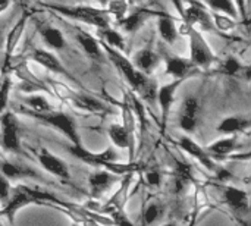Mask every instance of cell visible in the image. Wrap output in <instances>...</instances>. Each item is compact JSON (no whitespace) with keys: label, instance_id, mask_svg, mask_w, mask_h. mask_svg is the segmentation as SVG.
Masks as SVG:
<instances>
[{"label":"cell","instance_id":"41","mask_svg":"<svg viewBox=\"0 0 251 226\" xmlns=\"http://www.w3.org/2000/svg\"><path fill=\"white\" fill-rule=\"evenodd\" d=\"M9 3H10V0H0V13L7 9Z\"/></svg>","mask_w":251,"mask_h":226},{"label":"cell","instance_id":"13","mask_svg":"<svg viewBox=\"0 0 251 226\" xmlns=\"http://www.w3.org/2000/svg\"><path fill=\"white\" fill-rule=\"evenodd\" d=\"M32 60L37 62L38 65L44 66L46 69L54 72V74H59V75H68V71L65 69V66L62 65V62L51 53L46 51V50H34L32 54H31Z\"/></svg>","mask_w":251,"mask_h":226},{"label":"cell","instance_id":"17","mask_svg":"<svg viewBox=\"0 0 251 226\" xmlns=\"http://www.w3.org/2000/svg\"><path fill=\"white\" fill-rule=\"evenodd\" d=\"M193 68L191 60L178 57V56H169L166 57V71L171 74L175 79H184Z\"/></svg>","mask_w":251,"mask_h":226},{"label":"cell","instance_id":"35","mask_svg":"<svg viewBox=\"0 0 251 226\" xmlns=\"http://www.w3.org/2000/svg\"><path fill=\"white\" fill-rule=\"evenodd\" d=\"M9 93H10V79L9 76H4L0 82V116L7 107L9 103Z\"/></svg>","mask_w":251,"mask_h":226},{"label":"cell","instance_id":"31","mask_svg":"<svg viewBox=\"0 0 251 226\" xmlns=\"http://www.w3.org/2000/svg\"><path fill=\"white\" fill-rule=\"evenodd\" d=\"M26 104L31 107V112L29 113H44V112L51 110L50 103L43 96H40V94L26 99Z\"/></svg>","mask_w":251,"mask_h":226},{"label":"cell","instance_id":"12","mask_svg":"<svg viewBox=\"0 0 251 226\" xmlns=\"http://www.w3.org/2000/svg\"><path fill=\"white\" fill-rule=\"evenodd\" d=\"M224 197L228 206L237 213H247L249 212V194L244 190L235 187H226L224 190Z\"/></svg>","mask_w":251,"mask_h":226},{"label":"cell","instance_id":"32","mask_svg":"<svg viewBox=\"0 0 251 226\" xmlns=\"http://www.w3.org/2000/svg\"><path fill=\"white\" fill-rule=\"evenodd\" d=\"M162 212H163V209H162V206H160L159 203H151V204H149V207L144 210L143 222L147 224V225L154 224V222L162 216Z\"/></svg>","mask_w":251,"mask_h":226},{"label":"cell","instance_id":"25","mask_svg":"<svg viewBox=\"0 0 251 226\" xmlns=\"http://www.w3.org/2000/svg\"><path fill=\"white\" fill-rule=\"evenodd\" d=\"M76 40H78V43L81 44V47L84 49V51L88 56H91V57H100L99 43L90 34H87L84 31H76Z\"/></svg>","mask_w":251,"mask_h":226},{"label":"cell","instance_id":"27","mask_svg":"<svg viewBox=\"0 0 251 226\" xmlns=\"http://www.w3.org/2000/svg\"><path fill=\"white\" fill-rule=\"evenodd\" d=\"M0 169L6 178H24V176H37V174L31 169L13 165L10 162H3L0 165Z\"/></svg>","mask_w":251,"mask_h":226},{"label":"cell","instance_id":"23","mask_svg":"<svg viewBox=\"0 0 251 226\" xmlns=\"http://www.w3.org/2000/svg\"><path fill=\"white\" fill-rule=\"evenodd\" d=\"M41 37H43V40L46 41V44L50 46L51 49L60 50V49H63V47L66 46L65 37H63L62 31L57 29V28H53V26L43 28V29H41Z\"/></svg>","mask_w":251,"mask_h":226},{"label":"cell","instance_id":"3","mask_svg":"<svg viewBox=\"0 0 251 226\" xmlns=\"http://www.w3.org/2000/svg\"><path fill=\"white\" fill-rule=\"evenodd\" d=\"M29 115L34 116V118H37L38 121L47 124V125L54 126L60 132H63L74 146L81 144V140H79V135H78V131H76V125H75V121L69 115H66L63 112H54V110H49V112H44V113H29Z\"/></svg>","mask_w":251,"mask_h":226},{"label":"cell","instance_id":"5","mask_svg":"<svg viewBox=\"0 0 251 226\" xmlns=\"http://www.w3.org/2000/svg\"><path fill=\"white\" fill-rule=\"evenodd\" d=\"M69 151L79 160L85 162V163H90V165H96V166H104L107 169H110L112 172H116L119 174V171L116 169L119 165H116V160H118V153L112 149H107L104 150L103 153H91L88 150H85L81 144L78 146H74L69 149Z\"/></svg>","mask_w":251,"mask_h":226},{"label":"cell","instance_id":"33","mask_svg":"<svg viewBox=\"0 0 251 226\" xmlns=\"http://www.w3.org/2000/svg\"><path fill=\"white\" fill-rule=\"evenodd\" d=\"M106 6H109L107 7V13L116 16L118 19L122 18V16H125L126 15V10H128L126 0H109Z\"/></svg>","mask_w":251,"mask_h":226},{"label":"cell","instance_id":"10","mask_svg":"<svg viewBox=\"0 0 251 226\" xmlns=\"http://www.w3.org/2000/svg\"><path fill=\"white\" fill-rule=\"evenodd\" d=\"M182 16H184L187 25H191V26L197 25L203 31H210L215 26L212 16L200 4H193V6L187 7L185 10H182Z\"/></svg>","mask_w":251,"mask_h":226},{"label":"cell","instance_id":"15","mask_svg":"<svg viewBox=\"0 0 251 226\" xmlns=\"http://www.w3.org/2000/svg\"><path fill=\"white\" fill-rule=\"evenodd\" d=\"M115 176L107 172V171H100V172H96L90 176L88 179V184H90V188L93 191V196L94 197H99L101 196L103 193H106L115 182Z\"/></svg>","mask_w":251,"mask_h":226},{"label":"cell","instance_id":"34","mask_svg":"<svg viewBox=\"0 0 251 226\" xmlns=\"http://www.w3.org/2000/svg\"><path fill=\"white\" fill-rule=\"evenodd\" d=\"M213 21H215L216 26L222 31H232L237 26V22L234 18H231L228 15H219L218 12L213 15Z\"/></svg>","mask_w":251,"mask_h":226},{"label":"cell","instance_id":"8","mask_svg":"<svg viewBox=\"0 0 251 226\" xmlns=\"http://www.w3.org/2000/svg\"><path fill=\"white\" fill-rule=\"evenodd\" d=\"M38 162L40 165L51 175L62 178V179H68L69 178V168L68 165L59 159L57 156H54L53 153H50L47 149H41L38 153Z\"/></svg>","mask_w":251,"mask_h":226},{"label":"cell","instance_id":"14","mask_svg":"<svg viewBox=\"0 0 251 226\" xmlns=\"http://www.w3.org/2000/svg\"><path fill=\"white\" fill-rule=\"evenodd\" d=\"M71 101L74 106H76L81 110L90 112V113H106L109 109L97 99L87 96V94H71Z\"/></svg>","mask_w":251,"mask_h":226},{"label":"cell","instance_id":"1","mask_svg":"<svg viewBox=\"0 0 251 226\" xmlns=\"http://www.w3.org/2000/svg\"><path fill=\"white\" fill-rule=\"evenodd\" d=\"M104 50H106V53H107L110 62L115 65V68L125 76V79L128 81V84L141 96V94L150 87V84L153 82V79L149 78L147 74H143L141 71H138V69L135 68V65H134L132 62H129V60H128L122 53H119L116 49H113V47L104 44Z\"/></svg>","mask_w":251,"mask_h":226},{"label":"cell","instance_id":"4","mask_svg":"<svg viewBox=\"0 0 251 226\" xmlns=\"http://www.w3.org/2000/svg\"><path fill=\"white\" fill-rule=\"evenodd\" d=\"M188 34H190V50H191V63L200 68H209L215 62V54L207 44V41L203 38L201 32L196 28L188 25Z\"/></svg>","mask_w":251,"mask_h":226},{"label":"cell","instance_id":"37","mask_svg":"<svg viewBox=\"0 0 251 226\" xmlns=\"http://www.w3.org/2000/svg\"><path fill=\"white\" fill-rule=\"evenodd\" d=\"M146 179H147V184H149V185H153V187H157V185L162 184V175H160L157 171H150V172H147Z\"/></svg>","mask_w":251,"mask_h":226},{"label":"cell","instance_id":"40","mask_svg":"<svg viewBox=\"0 0 251 226\" xmlns=\"http://www.w3.org/2000/svg\"><path fill=\"white\" fill-rule=\"evenodd\" d=\"M216 174H218V176H219L221 181H228L231 178V174L228 171H225V169H218Z\"/></svg>","mask_w":251,"mask_h":226},{"label":"cell","instance_id":"19","mask_svg":"<svg viewBox=\"0 0 251 226\" xmlns=\"http://www.w3.org/2000/svg\"><path fill=\"white\" fill-rule=\"evenodd\" d=\"M134 65L143 74H150L159 65V56L151 50H140L134 56Z\"/></svg>","mask_w":251,"mask_h":226},{"label":"cell","instance_id":"39","mask_svg":"<svg viewBox=\"0 0 251 226\" xmlns=\"http://www.w3.org/2000/svg\"><path fill=\"white\" fill-rule=\"evenodd\" d=\"M234 3L237 6L238 15L243 19H247V0H234Z\"/></svg>","mask_w":251,"mask_h":226},{"label":"cell","instance_id":"9","mask_svg":"<svg viewBox=\"0 0 251 226\" xmlns=\"http://www.w3.org/2000/svg\"><path fill=\"white\" fill-rule=\"evenodd\" d=\"M179 146H181V149H182L185 153H188V154L193 156L196 160H199L206 169H209V171H212V172H216V171H218V166H216V162L213 160V157H212L206 150H203L196 141H193L191 138H188V137H181V138H179Z\"/></svg>","mask_w":251,"mask_h":226},{"label":"cell","instance_id":"7","mask_svg":"<svg viewBox=\"0 0 251 226\" xmlns=\"http://www.w3.org/2000/svg\"><path fill=\"white\" fill-rule=\"evenodd\" d=\"M200 103L196 97L190 96L182 103V113L179 116V126L187 132H194L199 125Z\"/></svg>","mask_w":251,"mask_h":226},{"label":"cell","instance_id":"30","mask_svg":"<svg viewBox=\"0 0 251 226\" xmlns=\"http://www.w3.org/2000/svg\"><path fill=\"white\" fill-rule=\"evenodd\" d=\"M190 181H191V169H190V166L178 163V168L175 171V188H176V191L178 193L185 191Z\"/></svg>","mask_w":251,"mask_h":226},{"label":"cell","instance_id":"38","mask_svg":"<svg viewBox=\"0 0 251 226\" xmlns=\"http://www.w3.org/2000/svg\"><path fill=\"white\" fill-rule=\"evenodd\" d=\"M9 191H10V185L7 179L0 178V201H6L9 199Z\"/></svg>","mask_w":251,"mask_h":226},{"label":"cell","instance_id":"21","mask_svg":"<svg viewBox=\"0 0 251 226\" xmlns=\"http://www.w3.org/2000/svg\"><path fill=\"white\" fill-rule=\"evenodd\" d=\"M237 138L235 137H226L222 140H218L209 146V153L212 157H224L231 154L237 149Z\"/></svg>","mask_w":251,"mask_h":226},{"label":"cell","instance_id":"18","mask_svg":"<svg viewBox=\"0 0 251 226\" xmlns=\"http://www.w3.org/2000/svg\"><path fill=\"white\" fill-rule=\"evenodd\" d=\"M249 128H250V121L247 118H243V116H229V118H225L219 124L218 131L221 134L232 135V134H237V132H244Z\"/></svg>","mask_w":251,"mask_h":226},{"label":"cell","instance_id":"20","mask_svg":"<svg viewBox=\"0 0 251 226\" xmlns=\"http://www.w3.org/2000/svg\"><path fill=\"white\" fill-rule=\"evenodd\" d=\"M109 137L113 141V144L119 149H131V143H132V135L131 131L125 126V125H119V124H113L109 128Z\"/></svg>","mask_w":251,"mask_h":226},{"label":"cell","instance_id":"43","mask_svg":"<svg viewBox=\"0 0 251 226\" xmlns=\"http://www.w3.org/2000/svg\"><path fill=\"white\" fill-rule=\"evenodd\" d=\"M128 1H131V3H137V1H140V0H128Z\"/></svg>","mask_w":251,"mask_h":226},{"label":"cell","instance_id":"36","mask_svg":"<svg viewBox=\"0 0 251 226\" xmlns=\"http://www.w3.org/2000/svg\"><path fill=\"white\" fill-rule=\"evenodd\" d=\"M241 71H243V66H241V63H240L238 59H235L232 56H229V57L225 59V62L222 65V72L225 75H237Z\"/></svg>","mask_w":251,"mask_h":226},{"label":"cell","instance_id":"26","mask_svg":"<svg viewBox=\"0 0 251 226\" xmlns=\"http://www.w3.org/2000/svg\"><path fill=\"white\" fill-rule=\"evenodd\" d=\"M143 22H144V15L140 13V12H135V13L128 15V16L125 15V16H122V18L118 19V24L121 25V28L124 31H126V32H135V31H138L141 28Z\"/></svg>","mask_w":251,"mask_h":226},{"label":"cell","instance_id":"2","mask_svg":"<svg viewBox=\"0 0 251 226\" xmlns=\"http://www.w3.org/2000/svg\"><path fill=\"white\" fill-rule=\"evenodd\" d=\"M51 10L59 12L60 15L97 26V28H106L109 26V13L107 10H100L96 7H88V6H62V4H51Z\"/></svg>","mask_w":251,"mask_h":226},{"label":"cell","instance_id":"42","mask_svg":"<svg viewBox=\"0 0 251 226\" xmlns=\"http://www.w3.org/2000/svg\"><path fill=\"white\" fill-rule=\"evenodd\" d=\"M97 1H99V3H100V4H101V6H106V4H107V1H109V0H97Z\"/></svg>","mask_w":251,"mask_h":226},{"label":"cell","instance_id":"28","mask_svg":"<svg viewBox=\"0 0 251 226\" xmlns=\"http://www.w3.org/2000/svg\"><path fill=\"white\" fill-rule=\"evenodd\" d=\"M25 19H26V18L22 16L21 21L12 28V31H10L9 35H7V40H6V59H9V57L13 54V50H15V47H16V44H18V41H19V37H21V34H22V31H24Z\"/></svg>","mask_w":251,"mask_h":226},{"label":"cell","instance_id":"24","mask_svg":"<svg viewBox=\"0 0 251 226\" xmlns=\"http://www.w3.org/2000/svg\"><path fill=\"white\" fill-rule=\"evenodd\" d=\"M159 32L162 35V38L169 43V44H174L178 38V31H176V26L174 24V21L168 16H160L159 19Z\"/></svg>","mask_w":251,"mask_h":226},{"label":"cell","instance_id":"6","mask_svg":"<svg viewBox=\"0 0 251 226\" xmlns=\"http://www.w3.org/2000/svg\"><path fill=\"white\" fill-rule=\"evenodd\" d=\"M0 128H1V134H0V143L1 147L7 151L12 153H18L21 151V144H19V131H18V121L15 118L13 113L7 112V113H1L0 116Z\"/></svg>","mask_w":251,"mask_h":226},{"label":"cell","instance_id":"11","mask_svg":"<svg viewBox=\"0 0 251 226\" xmlns=\"http://www.w3.org/2000/svg\"><path fill=\"white\" fill-rule=\"evenodd\" d=\"M184 79H175L174 82L171 84H166V85H162L159 88V93H157V99H159V104H160V110H162V122H163V126L166 125L168 122V116H169V112H171V107L174 104V100H175V93L178 90V87L181 85Z\"/></svg>","mask_w":251,"mask_h":226},{"label":"cell","instance_id":"29","mask_svg":"<svg viewBox=\"0 0 251 226\" xmlns=\"http://www.w3.org/2000/svg\"><path fill=\"white\" fill-rule=\"evenodd\" d=\"M206 3L215 10L221 12L224 15H228L231 18H238V10L234 3V0H206Z\"/></svg>","mask_w":251,"mask_h":226},{"label":"cell","instance_id":"22","mask_svg":"<svg viewBox=\"0 0 251 226\" xmlns=\"http://www.w3.org/2000/svg\"><path fill=\"white\" fill-rule=\"evenodd\" d=\"M97 32L103 38L104 44H107V46H110V47H113L116 50H124L125 49L124 37L116 29H112L110 25L106 26V28H97Z\"/></svg>","mask_w":251,"mask_h":226},{"label":"cell","instance_id":"16","mask_svg":"<svg viewBox=\"0 0 251 226\" xmlns=\"http://www.w3.org/2000/svg\"><path fill=\"white\" fill-rule=\"evenodd\" d=\"M31 203H34V199L31 197L28 188H26V187H18L15 196H13L12 200L6 204L3 213L7 215L9 218H12L18 210H21L22 207H25V206H28V204H31Z\"/></svg>","mask_w":251,"mask_h":226}]
</instances>
